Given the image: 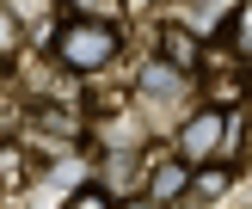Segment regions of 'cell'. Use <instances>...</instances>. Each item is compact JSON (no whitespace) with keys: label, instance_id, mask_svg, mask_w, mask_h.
<instances>
[{"label":"cell","instance_id":"obj_1","mask_svg":"<svg viewBox=\"0 0 252 209\" xmlns=\"http://www.w3.org/2000/svg\"><path fill=\"white\" fill-rule=\"evenodd\" d=\"M117 43H123L117 25L93 19V12H86V19H68L56 31V56H62V68H74V74H98L111 56H117Z\"/></svg>","mask_w":252,"mask_h":209},{"label":"cell","instance_id":"obj_2","mask_svg":"<svg viewBox=\"0 0 252 209\" xmlns=\"http://www.w3.org/2000/svg\"><path fill=\"white\" fill-rule=\"evenodd\" d=\"M228 142V117H221V105H203V111H191V117L179 123V160H209L216 148Z\"/></svg>","mask_w":252,"mask_h":209},{"label":"cell","instance_id":"obj_3","mask_svg":"<svg viewBox=\"0 0 252 209\" xmlns=\"http://www.w3.org/2000/svg\"><path fill=\"white\" fill-rule=\"evenodd\" d=\"M191 191V160H160L148 172V203H179Z\"/></svg>","mask_w":252,"mask_h":209},{"label":"cell","instance_id":"obj_4","mask_svg":"<svg viewBox=\"0 0 252 209\" xmlns=\"http://www.w3.org/2000/svg\"><path fill=\"white\" fill-rule=\"evenodd\" d=\"M160 56H166L172 68H185V74H191L197 61H203V43H197V37L185 31L179 19H166V25H160Z\"/></svg>","mask_w":252,"mask_h":209},{"label":"cell","instance_id":"obj_5","mask_svg":"<svg viewBox=\"0 0 252 209\" xmlns=\"http://www.w3.org/2000/svg\"><path fill=\"white\" fill-rule=\"evenodd\" d=\"M221 191H228V166H203L185 197H203V203H209V197H221Z\"/></svg>","mask_w":252,"mask_h":209},{"label":"cell","instance_id":"obj_6","mask_svg":"<svg viewBox=\"0 0 252 209\" xmlns=\"http://www.w3.org/2000/svg\"><path fill=\"white\" fill-rule=\"evenodd\" d=\"M68 203H74V209H93V203L105 209V203H111V184H80V191H68Z\"/></svg>","mask_w":252,"mask_h":209},{"label":"cell","instance_id":"obj_7","mask_svg":"<svg viewBox=\"0 0 252 209\" xmlns=\"http://www.w3.org/2000/svg\"><path fill=\"white\" fill-rule=\"evenodd\" d=\"M62 6H68V12H98L105 0H62Z\"/></svg>","mask_w":252,"mask_h":209}]
</instances>
